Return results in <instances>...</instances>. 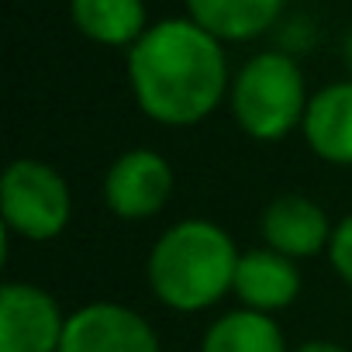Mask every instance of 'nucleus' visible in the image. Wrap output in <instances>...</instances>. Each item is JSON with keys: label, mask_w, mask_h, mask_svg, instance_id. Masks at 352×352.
I'll return each mask as SVG.
<instances>
[{"label": "nucleus", "mask_w": 352, "mask_h": 352, "mask_svg": "<svg viewBox=\"0 0 352 352\" xmlns=\"http://www.w3.org/2000/svg\"><path fill=\"white\" fill-rule=\"evenodd\" d=\"M128 83L138 107L169 128L204 121L228 90L221 42L190 18L152 25L128 49Z\"/></svg>", "instance_id": "nucleus-1"}, {"label": "nucleus", "mask_w": 352, "mask_h": 352, "mask_svg": "<svg viewBox=\"0 0 352 352\" xmlns=\"http://www.w3.org/2000/svg\"><path fill=\"white\" fill-rule=\"evenodd\" d=\"M239 249L232 235L204 218L180 221L159 235L148 256V287L173 311L214 307L235 283Z\"/></svg>", "instance_id": "nucleus-2"}, {"label": "nucleus", "mask_w": 352, "mask_h": 352, "mask_svg": "<svg viewBox=\"0 0 352 352\" xmlns=\"http://www.w3.org/2000/svg\"><path fill=\"white\" fill-rule=\"evenodd\" d=\"M304 73L287 52L252 56L232 83V111L239 128L256 142L287 138L307 114Z\"/></svg>", "instance_id": "nucleus-3"}, {"label": "nucleus", "mask_w": 352, "mask_h": 352, "mask_svg": "<svg viewBox=\"0 0 352 352\" xmlns=\"http://www.w3.org/2000/svg\"><path fill=\"white\" fill-rule=\"evenodd\" d=\"M8 232L28 242H49L69 225V187L42 159H14L0 184Z\"/></svg>", "instance_id": "nucleus-4"}, {"label": "nucleus", "mask_w": 352, "mask_h": 352, "mask_svg": "<svg viewBox=\"0 0 352 352\" xmlns=\"http://www.w3.org/2000/svg\"><path fill=\"white\" fill-rule=\"evenodd\" d=\"M66 321L42 287L8 283L0 290V352H59Z\"/></svg>", "instance_id": "nucleus-5"}, {"label": "nucleus", "mask_w": 352, "mask_h": 352, "mask_svg": "<svg viewBox=\"0 0 352 352\" xmlns=\"http://www.w3.org/2000/svg\"><path fill=\"white\" fill-rule=\"evenodd\" d=\"M59 352H162V349L159 335L138 311L97 300L69 314Z\"/></svg>", "instance_id": "nucleus-6"}, {"label": "nucleus", "mask_w": 352, "mask_h": 352, "mask_svg": "<svg viewBox=\"0 0 352 352\" xmlns=\"http://www.w3.org/2000/svg\"><path fill=\"white\" fill-rule=\"evenodd\" d=\"M173 194V169L152 148H131L104 176V201L124 221H145L166 208Z\"/></svg>", "instance_id": "nucleus-7"}, {"label": "nucleus", "mask_w": 352, "mask_h": 352, "mask_svg": "<svg viewBox=\"0 0 352 352\" xmlns=\"http://www.w3.org/2000/svg\"><path fill=\"white\" fill-rule=\"evenodd\" d=\"M263 239L266 249L287 259H307L331 245V225L314 201L300 194H283L263 211Z\"/></svg>", "instance_id": "nucleus-8"}, {"label": "nucleus", "mask_w": 352, "mask_h": 352, "mask_svg": "<svg viewBox=\"0 0 352 352\" xmlns=\"http://www.w3.org/2000/svg\"><path fill=\"white\" fill-rule=\"evenodd\" d=\"M232 290L239 294V300L249 311L273 314V311H283L297 300L300 273H297L294 259H287L273 249H252V252L239 256Z\"/></svg>", "instance_id": "nucleus-9"}, {"label": "nucleus", "mask_w": 352, "mask_h": 352, "mask_svg": "<svg viewBox=\"0 0 352 352\" xmlns=\"http://www.w3.org/2000/svg\"><path fill=\"white\" fill-rule=\"evenodd\" d=\"M307 145L335 166H352V80L318 90L304 114Z\"/></svg>", "instance_id": "nucleus-10"}, {"label": "nucleus", "mask_w": 352, "mask_h": 352, "mask_svg": "<svg viewBox=\"0 0 352 352\" xmlns=\"http://www.w3.org/2000/svg\"><path fill=\"white\" fill-rule=\"evenodd\" d=\"M190 21L218 42H245L270 32L287 0H184Z\"/></svg>", "instance_id": "nucleus-11"}, {"label": "nucleus", "mask_w": 352, "mask_h": 352, "mask_svg": "<svg viewBox=\"0 0 352 352\" xmlns=\"http://www.w3.org/2000/svg\"><path fill=\"white\" fill-rule=\"evenodd\" d=\"M69 18L97 45H135L148 32L142 0H69Z\"/></svg>", "instance_id": "nucleus-12"}, {"label": "nucleus", "mask_w": 352, "mask_h": 352, "mask_svg": "<svg viewBox=\"0 0 352 352\" xmlns=\"http://www.w3.org/2000/svg\"><path fill=\"white\" fill-rule=\"evenodd\" d=\"M201 352H287V342L270 314L239 307L208 328Z\"/></svg>", "instance_id": "nucleus-13"}, {"label": "nucleus", "mask_w": 352, "mask_h": 352, "mask_svg": "<svg viewBox=\"0 0 352 352\" xmlns=\"http://www.w3.org/2000/svg\"><path fill=\"white\" fill-rule=\"evenodd\" d=\"M328 256H331V266L335 273L352 287V214L342 218L331 232V245H328Z\"/></svg>", "instance_id": "nucleus-14"}, {"label": "nucleus", "mask_w": 352, "mask_h": 352, "mask_svg": "<svg viewBox=\"0 0 352 352\" xmlns=\"http://www.w3.org/2000/svg\"><path fill=\"white\" fill-rule=\"evenodd\" d=\"M294 352H345V349L335 345V342H304V345H297Z\"/></svg>", "instance_id": "nucleus-15"}, {"label": "nucleus", "mask_w": 352, "mask_h": 352, "mask_svg": "<svg viewBox=\"0 0 352 352\" xmlns=\"http://www.w3.org/2000/svg\"><path fill=\"white\" fill-rule=\"evenodd\" d=\"M345 66H349V76H352V28L345 35Z\"/></svg>", "instance_id": "nucleus-16"}]
</instances>
